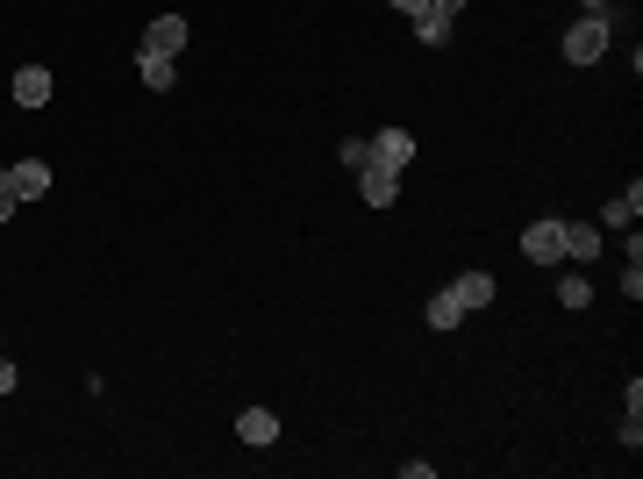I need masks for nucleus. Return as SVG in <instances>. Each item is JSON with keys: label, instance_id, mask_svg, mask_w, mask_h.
Instances as JSON below:
<instances>
[{"label": "nucleus", "instance_id": "11", "mask_svg": "<svg viewBox=\"0 0 643 479\" xmlns=\"http://www.w3.org/2000/svg\"><path fill=\"white\" fill-rule=\"evenodd\" d=\"M636 215H643V187H636V179H629V193H615V201L601 207V223H608V229H629V223H636Z\"/></svg>", "mask_w": 643, "mask_h": 479}, {"label": "nucleus", "instance_id": "21", "mask_svg": "<svg viewBox=\"0 0 643 479\" xmlns=\"http://www.w3.org/2000/svg\"><path fill=\"white\" fill-rule=\"evenodd\" d=\"M593 8H608V0H579V15H593Z\"/></svg>", "mask_w": 643, "mask_h": 479}, {"label": "nucleus", "instance_id": "10", "mask_svg": "<svg viewBox=\"0 0 643 479\" xmlns=\"http://www.w3.org/2000/svg\"><path fill=\"white\" fill-rule=\"evenodd\" d=\"M136 79L151 86V93H172V79H179V65H172V58H157V51H136Z\"/></svg>", "mask_w": 643, "mask_h": 479}, {"label": "nucleus", "instance_id": "13", "mask_svg": "<svg viewBox=\"0 0 643 479\" xmlns=\"http://www.w3.org/2000/svg\"><path fill=\"white\" fill-rule=\"evenodd\" d=\"M429 329H457V323H465V308H457V293L451 287H443V293H429Z\"/></svg>", "mask_w": 643, "mask_h": 479}, {"label": "nucleus", "instance_id": "2", "mask_svg": "<svg viewBox=\"0 0 643 479\" xmlns=\"http://www.w3.org/2000/svg\"><path fill=\"white\" fill-rule=\"evenodd\" d=\"M522 257L529 265H565V215H537L522 229Z\"/></svg>", "mask_w": 643, "mask_h": 479}, {"label": "nucleus", "instance_id": "12", "mask_svg": "<svg viewBox=\"0 0 643 479\" xmlns=\"http://www.w3.org/2000/svg\"><path fill=\"white\" fill-rule=\"evenodd\" d=\"M565 257H572V265H593V257H601V229L565 223Z\"/></svg>", "mask_w": 643, "mask_h": 479}, {"label": "nucleus", "instance_id": "9", "mask_svg": "<svg viewBox=\"0 0 643 479\" xmlns=\"http://www.w3.org/2000/svg\"><path fill=\"white\" fill-rule=\"evenodd\" d=\"M237 437H243V444H257V451L279 444V415H272V408H243L237 415Z\"/></svg>", "mask_w": 643, "mask_h": 479}, {"label": "nucleus", "instance_id": "14", "mask_svg": "<svg viewBox=\"0 0 643 479\" xmlns=\"http://www.w3.org/2000/svg\"><path fill=\"white\" fill-rule=\"evenodd\" d=\"M558 301H565V308H587V301H593V279H587V265H572V273L558 279Z\"/></svg>", "mask_w": 643, "mask_h": 479}, {"label": "nucleus", "instance_id": "15", "mask_svg": "<svg viewBox=\"0 0 643 479\" xmlns=\"http://www.w3.org/2000/svg\"><path fill=\"white\" fill-rule=\"evenodd\" d=\"M415 36H423L429 51H443V43H451V22L443 15H415Z\"/></svg>", "mask_w": 643, "mask_h": 479}, {"label": "nucleus", "instance_id": "3", "mask_svg": "<svg viewBox=\"0 0 643 479\" xmlns=\"http://www.w3.org/2000/svg\"><path fill=\"white\" fill-rule=\"evenodd\" d=\"M0 179L15 187V201H43V193H51V165H43V157H15Z\"/></svg>", "mask_w": 643, "mask_h": 479}, {"label": "nucleus", "instance_id": "7", "mask_svg": "<svg viewBox=\"0 0 643 479\" xmlns=\"http://www.w3.org/2000/svg\"><path fill=\"white\" fill-rule=\"evenodd\" d=\"M365 165H415V137H407V129H379L373 137V157H365Z\"/></svg>", "mask_w": 643, "mask_h": 479}, {"label": "nucleus", "instance_id": "8", "mask_svg": "<svg viewBox=\"0 0 643 479\" xmlns=\"http://www.w3.org/2000/svg\"><path fill=\"white\" fill-rule=\"evenodd\" d=\"M451 293H457V308H465V315H479V308H493V293H501V287H493V273H457Z\"/></svg>", "mask_w": 643, "mask_h": 479}, {"label": "nucleus", "instance_id": "5", "mask_svg": "<svg viewBox=\"0 0 643 479\" xmlns=\"http://www.w3.org/2000/svg\"><path fill=\"white\" fill-rule=\"evenodd\" d=\"M51 93H58L51 65H22L15 72V108H51Z\"/></svg>", "mask_w": 643, "mask_h": 479}, {"label": "nucleus", "instance_id": "20", "mask_svg": "<svg viewBox=\"0 0 643 479\" xmlns=\"http://www.w3.org/2000/svg\"><path fill=\"white\" fill-rule=\"evenodd\" d=\"M387 8H401L407 22H415V15H429V0H387Z\"/></svg>", "mask_w": 643, "mask_h": 479}, {"label": "nucleus", "instance_id": "16", "mask_svg": "<svg viewBox=\"0 0 643 479\" xmlns=\"http://www.w3.org/2000/svg\"><path fill=\"white\" fill-rule=\"evenodd\" d=\"M337 157H343V165L357 172V165H365V157H373V137H343V143H337Z\"/></svg>", "mask_w": 643, "mask_h": 479}, {"label": "nucleus", "instance_id": "18", "mask_svg": "<svg viewBox=\"0 0 643 479\" xmlns=\"http://www.w3.org/2000/svg\"><path fill=\"white\" fill-rule=\"evenodd\" d=\"M429 15H443V22H457V15H465V0H429Z\"/></svg>", "mask_w": 643, "mask_h": 479}, {"label": "nucleus", "instance_id": "4", "mask_svg": "<svg viewBox=\"0 0 643 479\" xmlns=\"http://www.w3.org/2000/svg\"><path fill=\"white\" fill-rule=\"evenodd\" d=\"M357 193H365V207H393L401 201V172L393 165H357Z\"/></svg>", "mask_w": 643, "mask_h": 479}, {"label": "nucleus", "instance_id": "19", "mask_svg": "<svg viewBox=\"0 0 643 479\" xmlns=\"http://www.w3.org/2000/svg\"><path fill=\"white\" fill-rule=\"evenodd\" d=\"M15 207H22V201H15V187H8V179H0V223H8V215H15Z\"/></svg>", "mask_w": 643, "mask_h": 479}, {"label": "nucleus", "instance_id": "6", "mask_svg": "<svg viewBox=\"0 0 643 479\" xmlns=\"http://www.w3.org/2000/svg\"><path fill=\"white\" fill-rule=\"evenodd\" d=\"M187 22H179V15H157L151 22V29H143V51H157V58H179V51H187Z\"/></svg>", "mask_w": 643, "mask_h": 479}, {"label": "nucleus", "instance_id": "17", "mask_svg": "<svg viewBox=\"0 0 643 479\" xmlns=\"http://www.w3.org/2000/svg\"><path fill=\"white\" fill-rule=\"evenodd\" d=\"M15 387H22V365H8V358H0V394H15Z\"/></svg>", "mask_w": 643, "mask_h": 479}, {"label": "nucleus", "instance_id": "1", "mask_svg": "<svg viewBox=\"0 0 643 479\" xmlns=\"http://www.w3.org/2000/svg\"><path fill=\"white\" fill-rule=\"evenodd\" d=\"M608 36H615V22L593 8V15H572V29H565V58L572 65H601L608 58Z\"/></svg>", "mask_w": 643, "mask_h": 479}]
</instances>
